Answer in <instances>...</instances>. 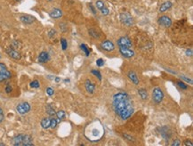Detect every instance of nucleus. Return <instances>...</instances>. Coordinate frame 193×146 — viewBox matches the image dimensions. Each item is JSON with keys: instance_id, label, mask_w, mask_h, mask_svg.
Here are the masks:
<instances>
[{"instance_id": "1", "label": "nucleus", "mask_w": 193, "mask_h": 146, "mask_svg": "<svg viewBox=\"0 0 193 146\" xmlns=\"http://www.w3.org/2000/svg\"><path fill=\"white\" fill-rule=\"evenodd\" d=\"M113 106L116 113L122 119H129L134 113V107L126 93H118L113 96Z\"/></svg>"}, {"instance_id": "2", "label": "nucleus", "mask_w": 193, "mask_h": 146, "mask_svg": "<svg viewBox=\"0 0 193 146\" xmlns=\"http://www.w3.org/2000/svg\"><path fill=\"white\" fill-rule=\"evenodd\" d=\"M152 98L156 103H160L164 98V93L160 88L156 87L153 89V92H152Z\"/></svg>"}, {"instance_id": "3", "label": "nucleus", "mask_w": 193, "mask_h": 146, "mask_svg": "<svg viewBox=\"0 0 193 146\" xmlns=\"http://www.w3.org/2000/svg\"><path fill=\"white\" fill-rule=\"evenodd\" d=\"M16 110H17V111L19 112V114L24 115V114H26V113H28L30 110V104L28 102H21V103H20V104L17 105Z\"/></svg>"}, {"instance_id": "4", "label": "nucleus", "mask_w": 193, "mask_h": 146, "mask_svg": "<svg viewBox=\"0 0 193 146\" xmlns=\"http://www.w3.org/2000/svg\"><path fill=\"white\" fill-rule=\"evenodd\" d=\"M120 21H122L123 24L127 26H131L134 23V19L127 13H122L120 14Z\"/></svg>"}, {"instance_id": "5", "label": "nucleus", "mask_w": 193, "mask_h": 146, "mask_svg": "<svg viewBox=\"0 0 193 146\" xmlns=\"http://www.w3.org/2000/svg\"><path fill=\"white\" fill-rule=\"evenodd\" d=\"M119 52L121 55L126 58H131L134 55V52L128 47H124V46H119Z\"/></svg>"}, {"instance_id": "6", "label": "nucleus", "mask_w": 193, "mask_h": 146, "mask_svg": "<svg viewBox=\"0 0 193 146\" xmlns=\"http://www.w3.org/2000/svg\"><path fill=\"white\" fill-rule=\"evenodd\" d=\"M158 24H159L160 26H163V27L165 28H168L172 25V21H171V19L169 18V17L164 15V16H161L160 18L158 19Z\"/></svg>"}, {"instance_id": "7", "label": "nucleus", "mask_w": 193, "mask_h": 146, "mask_svg": "<svg viewBox=\"0 0 193 146\" xmlns=\"http://www.w3.org/2000/svg\"><path fill=\"white\" fill-rule=\"evenodd\" d=\"M0 75H1L5 79H8L11 78V76H12L11 72L7 70L6 66L3 63H0Z\"/></svg>"}, {"instance_id": "8", "label": "nucleus", "mask_w": 193, "mask_h": 146, "mask_svg": "<svg viewBox=\"0 0 193 146\" xmlns=\"http://www.w3.org/2000/svg\"><path fill=\"white\" fill-rule=\"evenodd\" d=\"M118 45L119 46H124V47H128L130 48L132 46V42L127 36H122L118 40Z\"/></svg>"}, {"instance_id": "9", "label": "nucleus", "mask_w": 193, "mask_h": 146, "mask_svg": "<svg viewBox=\"0 0 193 146\" xmlns=\"http://www.w3.org/2000/svg\"><path fill=\"white\" fill-rule=\"evenodd\" d=\"M101 46L103 50H105V51H107V52H111V51H113L114 48H115L114 44H113L111 41H110V40H106V41L102 42Z\"/></svg>"}, {"instance_id": "10", "label": "nucleus", "mask_w": 193, "mask_h": 146, "mask_svg": "<svg viewBox=\"0 0 193 146\" xmlns=\"http://www.w3.org/2000/svg\"><path fill=\"white\" fill-rule=\"evenodd\" d=\"M6 53L8 54V55H9L10 57H12V58L14 59V60H19V59H21V55H20V53H18L16 50H14V49L12 48V47L6 49Z\"/></svg>"}, {"instance_id": "11", "label": "nucleus", "mask_w": 193, "mask_h": 146, "mask_svg": "<svg viewBox=\"0 0 193 146\" xmlns=\"http://www.w3.org/2000/svg\"><path fill=\"white\" fill-rule=\"evenodd\" d=\"M20 19H21V21L23 23H25V24H31V23H33V22L35 21V20H36L34 17H32V16H30V15H27V14L21 15V16L20 17Z\"/></svg>"}, {"instance_id": "12", "label": "nucleus", "mask_w": 193, "mask_h": 146, "mask_svg": "<svg viewBox=\"0 0 193 146\" xmlns=\"http://www.w3.org/2000/svg\"><path fill=\"white\" fill-rule=\"evenodd\" d=\"M50 17L53 19H59L62 16V11L58 8H55L50 12Z\"/></svg>"}, {"instance_id": "13", "label": "nucleus", "mask_w": 193, "mask_h": 146, "mask_svg": "<svg viewBox=\"0 0 193 146\" xmlns=\"http://www.w3.org/2000/svg\"><path fill=\"white\" fill-rule=\"evenodd\" d=\"M85 90L90 93V94H93L94 90H95V85L89 79H87L85 82Z\"/></svg>"}, {"instance_id": "14", "label": "nucleus", "mask_w": 193, "mask_h": 146, "mask_svg": "<svg viewBox=\"0 0 193 146\" xmlns=\"http://www.w3.org/2000/svg\"><path fill=\"white\" fill-rule=\"evenodd\" d=\"M49 59H50V56L48 55V53H46V52L40 53V55L38 56V62L41 63H45L46 62H48Z\"/></svg>"}, {"instance_id": "15", "label": "nucleus", "mask_w": 193, "mask_h": 146, "mask_svg": "<svg viewBox=\"0 0 193 146\" xmlns=\"http://www.w3.org/2000/svg\"><path fill=\"white\" fill-rule=\"evenodd\" d=\"M172 6H173V4H172L171 2L166 1V2L163 3V4L160 6V7H159V12H160V13H165L167 10L170 9V8L172 7Z\"/></svg>"}, {"instance_id": "16", "label": "nucleus", "mask_w": 193, "mask_h": 146, "mask_svg": "<svg viewBox=\"0 0 193 146\" xmlns=\"http://www.w3.org/2000/svg\"><path fill=\"white\" fill-rule=\"evenodd\" d=\"M23 136L24 135H19L17 136H15L13 140V144L15 146H21L22 145V142H23Z\"/></svg>"}, {"instance_id": "17", "label": "nucleus", "mask_w": 193, "mask_h": 146, "mask_svg": "<svg viewBox=\"0 0 193 146\" xmlns=\"http://www.w3.org/2000/svg\"><path fill=\"white\" fill-rule=\"evenodd\" d=\"M128 78L130 79V80L134 83V85H138V84H139V79H138L137 75L134 72V71H129Z\"/></svg>"}, {"instance_id": "18", "label": "nucleus", "mask_w": 193, "mask_h": 146, "mask_svg": "<svg viewBox=\"0 0 193 146\" xmlns=\"http://www.w3.org/2000/svg\"><path fill=\"white\" fill-rule=\"evenodd\" d=\"M22 145L23 146L33 145L32 138L29 136H28V135H24V136H23V142H22Z\"/></svg>"}, {"instance_id": "19", "label": "nucleus", "mask_w": 193, "mask_h": 146, "mask_svg": "<svg viewBox=\"0 0 193 146\" xmlns=\"http://www.w3.org/2000/svg\"><path fill=\"white\" fill-rule=\"evenodd\" d=\"M50 124H51V119L49 118H45L41 120V127L45 129L50 128Z\"/></svg>"}, {"instance_id": "20", "label": "nucleus", "mask_w": 193, "mask_h": 146, "mask_svg": "<svg viewBox=\"0 0 193 146\" xmlns=\"http://www.w3.org/2000/svg\"><path fill=\"white\" fill-rule=\"evenodd\" d=\"M138 94H140V96H141V98H142V100H147L148 94L147 91H146L145 89H143V88L139 89V90H138Z\"/></svg>"}, {"instance_id": "21", "label": "nucleus", "mask_w": 193, "mask_h": 146, "mask_svg": "<svg viewBox=\"0 0 193 146\" xmlns=\"http://www.w3.org/2000/svg\"><path fill=\"white\" fill-rule=\"evenodd\" d=\"M89 34H90V36H92L93 37H94V38H99L100 37V34H98V31L95 29H89Z\"/></svg>"}, {"instance_id": "22", "label": "nucleus", "mask_w": 193, "mask_h": 146, "mask_svg": "<svg viewBox=\"0 0 193 146\" xmlns=\"http://www.w3.org/2000/svg\"><path fill=\"white\" fill-rule=\"evenodd\" d=\"M46 112L50 115V116H54L55 114V111L54 108L51 106V105H47L46 106Z\"/></svg>"}, {"instance_id": "23", "label": "nucleus", "mask_w": 193, "mask_h": 146, "mask_svg": "<svg viewBox=\"0 0 193 146\" xmlns=\"http://www.w3.org/2000/svg\"><path fill=\"white\" fill-rule=\"evenodd\" d=\"M56 115H57V118H58L59 120H62L65 118V112L63 110H59L56 113Z\"/></svg>"}, {"instance_id": "24", "label": "nucleus", "mask_w": 193, "mask_h": 146, "mask_svg": "<svg viewBox=\"0 0 193 146\" xmlns=\"http://www.w3.org/2000/svg\"><path fill=\"white\" fill-rule=\"evenodd\" d=\"M80 47H81V49H82L83 51L85 53V55H86V56H88V55H89V54H90V51H89L88 47L85 46V45H84V44H82V45L80 46Z\"/></svg>"}, {"instance_id": "25", "label": "nucleus", "mask_w": 193, "mask_h": 146, "mask_svg": "<svg viewBox=\"0 0 193 146\" xmlns=\"http://www.w3.org/2000/svg\"><path fill=\"white\" fill-rule=\"evenodd\" d=\"M30 86L32 88H38L40 86V84H39V81L38 80H34L32 82L30 83Z\"/></svg>"}, {"instance_id": "26", "label": "nucleus", "mask_w": 193, "mask_h": 146, "mask_svg": "<svg viewBox=\"0 0 193 146\" xmlns=\"http://www.w3.org/2000/svg\"><path fill=\"white\" fill-rule=\"evenodd\" d=\"M61 44H62V47L63 50H66L67 47H68V43H67V40L65 38H61Z\"/></svg>"}, {"instance_id": "27", "label": "nucleus", "mask_w": 193, "mask_h": 146, "mask_svg": "<svg viewBox=\"0 0 193 146\" xmlns=\"http://www.w3.org/2000/svg\"><path fill=\"white\" fill-rule=\"evenodd\" d=\"M105 6H104V3L102 2V1H101V0H99V1H97L96 2V7L98 8V9H102L103 7H104Z\"/></svg>"}, {"instance_id": "28", "label": "nucleus", "mask_w": 193, "mask_h": 146, "mask_svg": "<svg viewBox=\"0 0 193 146\" xmlns=\"http://www.w3.org/2000/svg\"><path fill=\"white\" fill-rule=\"evenodd\" d=\"M57 123H58L57 119H54V118H52V119H51V124H50V128H56V126H57Z\"/></svg>"}, {"instance_id": "29", "label": "nucleus", "mask_w": 193, "mask_h": 146, "mask_svg": "<svg viewBox=\"0 0 193 146\" xmlns=\"http://www.w3.org/2000/svg\"><path fill=\"white\" fill-rule=\"evenodd\" d=\"M101 13H102V15H108L109 14V13H110V11H109V9L107 8V7H103L102 9H101Z\"/></svg>"}, {"instance_id": "30", "label": "nucleus", "mask_w": 193, "mask_h": 146, "mask_svg": "<svg viewBox=\"0 0 193 146\" xmlns=\"http://www.w3.org/2000/svg\"><path fill=\"white\" fill-rule=\"evenodd\" d=\"M46 93H47L48 95L52 96V95L55 94V91H54V89H53L52 87H47V88H46Z\"/></svg>"}, {"instance_id": "31", "label": "nucleus", "mask_w": 193, "mask_h": 146, "mask_svg": "<svg viewBox=\"0 0 193 146\" xmlns=\"http://www.w3.org/2000/svg\"><path fill=\"white\" fill-rule=\"evenodd\" d=\"M92 73L93 74H94L95 76H97V78L100 79V80H101V73L99 72V71H92Z\"/></svg>"}, {"instance_id": "32", "label": "nucleus", "mask_w": 193, "mask_h": 146, "mask_svg": "<svg viewBox=\"0 0 193 146\" xmlns=\"http://www.w3.org/2000/svg\"><path fill=\"white\" fill-rule=\"evenodd\" d=\"M177 84H178V86H179L180 87H182L183 89H187V87H188V86H186V85H185L184 82L178 81V82H177Z\"/></svg>"}, {"instance_id": "33", "label": "nucleus", "mask_w": 193, "mask_h": 146, "mask_svg": "<svg viewBox=\"0 0 193 146\" xmlns=\"http://www.w3.org/2000/svg\"><path fill=\"white\" fill-rule=\"evenodd\" d=\"M96 63H97V65H98L99 67H101V66H103V64H104V61H103L102 59H98L97 62H96Z\"/></svg>"}, {"instance_id": "34", "label": "nucleus", "mask_w": 193, "mask_h": 146, "mask_svg": "<svg viewBox=\"0 0 193 146\" xmlns=\"http://www.w3.org/2000/svg\"><path fill=\"white\" fill-rule=\"evenodd\" d=\"M13 90V88H12V86H10V85H7L6 86V93H11Z\"/></svg>"}, {"instance_id": "35", "label": "nucleus", "mask_w": 193, "mask_h": 146, "mask_svg": "<svg viewBox=\"0 0 193 146\" xmlns=\"http://www.w3.org/2000/svg\"><path fill=\"white\" fill-rule=\"evenodd\" d=\"M4 113H3V110H2V109L0 108V123L4 120Z\"/></svg>"}, {"instance_id": "36", "label": "nucleus", "mask_w": 193, "mask_h": 146, "mask_svg": "<svg viewBox=\"0 0 193 146\" xmlns=\"http://www.w3.org/2000/svg\"><path fill=\"white\" fill-rule=\"evenodd\" d=\"M184 145H190V146H192L193 144L190 141V140H187V141H185L184 142Z\"/></svg>"}, {"instance_id": "37", "label": "nucleus", "mask_w": 193, "mask_h": 146, "mask_svg": "<svg viewBox=\"0 0 193 146\" xmlns=\"http://www.w3.org/2000/svg\"><path fill=\"white\" fill-rule=\"evenodd\" d=\"M181 144H180V141L179 140H175V142L172 144V146H178V145H180Z\"/></svg>"}, {"instance_id": "38", "label": "nucleus", "mask_w": 193, "mask_h": 146, "mask_svg": "<svg viewBox=\"0 0 193 146\" xmlns=\"http://www.w3.org/2000/svg\"><path fill=\"white\" fill-rule=\"evenodd\" d=\"M89 8L92 10V12L93 14H95V13H96V11H95V9H94V7H93V5H91V4L89 5Z\"/></svg>"}, {"instance_id": "39", "label": "nucleus", "mask_w": 193, "mask_h": 146, "mask_svg": "<svg viewBox=\"0 0 193 146\" xmlns=\"http://www.w3.org/2000/svg\"><path fill=\"white\" fill-rule=\"evenodd\" d=\"M182 79H184V80H186L187 82H190L191 84H192V80H191V79H187V78H185V77H182Z\"/></svg>"}, {"instance_id": "40", "label": "nucleus", "mask_w": 193, "mask_h": 146, "mask_svg": "<svg viewBox=\"0 0 193 146\" xmlns=\"http://www.w3.org/2000/svg\"><path fill=\"white\" fill-rule=\"evenodd\" d=\"M186 54H187V55H189V54H190L191 56V55H192V52H191V50H187V51H186Z\"/></svg>"}, {"instance_id": "41", "label": "nucleus", "mask_w": 193, "mask_h": 146, "mask_svg": "<svg viewBox=\"0 0 193 146\" xmlns=\"http://www.w3.org/2000/svg\"><path fill=\"white\" fill-rule=\"evenodd\" d=\"M4 80H6V79H4V78L0 75V82H2V81H4Z\"/></svg>"}, {"instance_id": "42", "label": "nucleus", "mask_w": 193, "mask_h": 146, "mask_svg": "<svg viewBox=\"0 0 193 146\" xmlns=\"http://www.w3.org/2000/svg\"><path fill=\"white\" fill-rule=\"evenodd\" d=\"M55 81L56 82H59L60 81V78H55Z\"/></svg>"}, {"instance_id": "43", "label": "nucleus", "mask_w": 193, "mask_h": 146, "mask_svg": "<svg viewBox=\"0 0 193 146\" xmlns=\"http://www.w3.org/2000/svg\"><path fill=\"white\" fill-rule=\"evenodd\" d=\"M16 1H21V0H16Z\"/></svg>"}, {"instance_id": "44", "label": "nucleus", "mask_w": 193, "mask_h": 146, "mask_svg": "<svg viewBox=\"0 0 193 146\" xmlns=\"http://www.w3.org/2000/svg\"><path fill=\"white\" fill-rule=\"evenodd\" d=\"M49 1H52V0H49Z\"/></svg>"}, {"instance_id": "45", "label": "nucleus", "mask_w": 193, "mask_h": 146, "mask_svg": "<svg viewBox=\"0 0 193 146\" xmlns=\"http://www.w3.org/2000/svg\"><path fill=\"white\" fill-rule=\"evenodd\" d=\"M0 58H1V55H0Z\"/></svg>"}]
</instances>
